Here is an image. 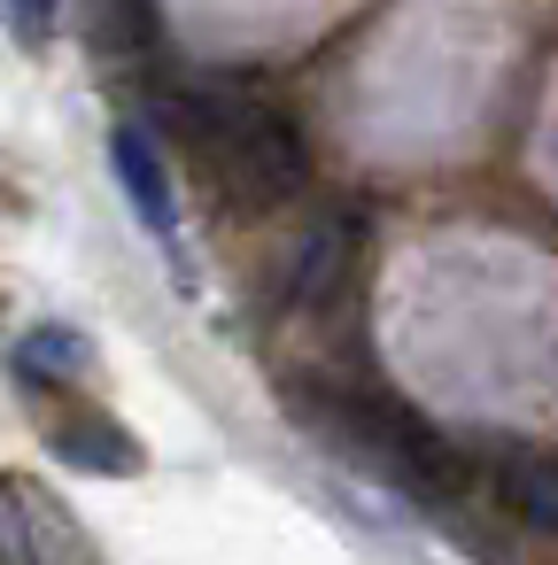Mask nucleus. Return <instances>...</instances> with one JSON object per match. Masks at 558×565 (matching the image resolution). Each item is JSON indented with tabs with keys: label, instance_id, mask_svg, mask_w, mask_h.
Here are the masks:
<instances>
[{
	"label": "nucleus",
	"instance_id": "obj_8",
	"mask_svg": "<svg viewBox=\"0 0 558 565\" xmlns=\"http://www.w3.org/2000/svg\"><path fill=\"white\" fill-rule=\"evenodd\" d=\"M504 511L535 534H558V457H512L504 465Z\"/></svg>",
	"mask_w": 558,
	"mask_h": 565
},
{
	"label": "nucleus",
	"instance_id": "obj_10",
	"mask_svg": "<svg viewBox=\"0 0 558 565\" xmlns=\"http://www.w3.org/2000/svg\"><path fill=\"white\" fill-rule=\"evenodd\" d=\"M0 9H9V24H17L24 47H40V40L55 32V0H0Z\"/></svg>",
	"mask_w": 558,
	"mask_h": 565
},
{
	"label": "nucleus",
	"instance_id": "obj_1",
	"mask_svg": "<svg viewBox=\"0 0 558 565\" xmlns=\"http://www.w3.org/2000/svg\"><path fill=\"white\" fill-rule=\"evenodd\" d=\"M303 418H310L349 465L380 472V480L403 488V495L442 503V495L457 488L450 441H442L419 411H403L396 395H380V387H303Z\"/></svg>",
	"mask_w": 558,
	"mask_h": 565
},
{
	"label": "nucleus",
	"instance_id": "obj_7",
	"mask_svg": "<svg viewBox=\"0 0 558 565\" xmlns=\"http://www.w3.org/2000/svg\"><path fill=\"white\" fill-rule=\"evenodd\" d=\"M86 333H71V326H32L24 341H17V380L24 387H63V380H78L86 372Z\"/></svg>",
	"mask_w": 558,
	"mask_h": 565
},
{
	"label": "nucleus",
	"instance_id": "obj_6",
	"mask_svg": "<svg viewBox=\"0 0 558 565\" xmlns=\"http://www.w3.org/2000/svg\"><path fill=\"white\" fill-rule=\"evenodd\" d=\"M349 271H357V225L326 217V225L303 241V256H295V279H287L295 310H326V302L349 287Z\"/></svg>",
	"mask_w": 558,
	"mask_h": 565
},
{
	"label": "nucleus",
	"instance_id": "obj_9",
	"mask_svg": "<svg viewBox=\"0 0 558 565\" xmlns=\"http://www.w3.org/2000/svg\"><path fill=\"white\" fill-rule=\"evenodd\" d=\"M94 9V40L109 55H140L156 40V0H86Z\"/></svg>",
	"mask_w": 558,
	"mask_h": 565
},
{
	"label": "nucleus",
	"instance_id": "obj_4",
	"mask_svg": "<svg viewBox=\"0 0 558 565\" xmlns=\"http://www.w3.org/2000/svg\"><path fill=\"white\" fill-rule=\"evenodd\" d=\"M48 441H55V457H63V465L102 472V480H140V472H148L140 434H133V426H117L109 411H71V418H55V426H48Z\"/></svg>",
	"mask_w": 558,
	"mask_h": 565
},
{
	"label": "nucleus",
	"instance_id": "obj_2",
	"mask_svg": "<svg viewBox=\"0 0 558 565\" xmlns=\"http://www.w3.org/2000/svg\"><path fill=\"white\" fill-rule=\"evenodd\" d=\"M171 117H179V132L233 179L241 202H287V194L303 186V171H310L295 125H287L280 109L249 102V94H194V102H179Z\"/></svg>",
	"mask_w": 558,
	"mask_h": 565
},
{
	"label": "nucleus",
	"instance_id": "obj_3",
	"mask_svg": "<svg viewBox=\"0 0 558 565\" xmlns=\"http://www.w3.org/2000/svg\"><path fill=\"white\" fill-rule=\"evenodd\" d=\"M0 565H102V550L48 480L0 472Z\"/></svg>",
	"mask_w": 558,
	"mask_h": 565
},
{
	"label": "nucleus",
	"instance_id": "obj_5",
	"mask_svg": "<svg viewBox=\"0 0 558 565\" xmlns=\"http://www.w3.org/2000/svg\"><path fill=\"white\" fill-rule=\"evenodd\" d=\"M109 163H117V186H125V202L140 210V225H148V233H171L179 210H171V171H164L156 140H148L140 125H117V132H109Z\"/></svg>",
	"mask_w": 558,
	"mask_h": 565
}]
</instances>
